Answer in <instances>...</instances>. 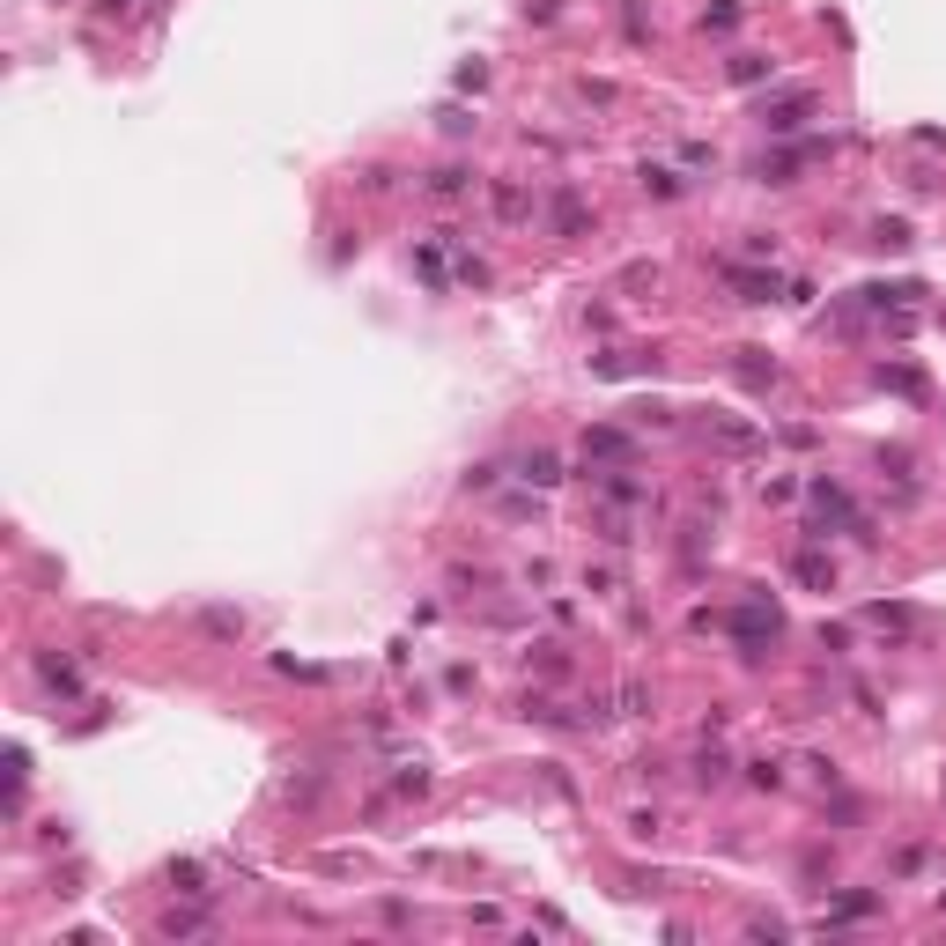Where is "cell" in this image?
I'll return each mask as SVG.
<instances>
[{
  "label": "cell",
  "instance_id": "obj_1",
  "mask_svg": "<svg viewBox=\"0 0 946 946\" xmlns=\"http://www.w3.org/2000/svg\"><path fill=\"white\" fill-rule=\"evenodd\" d=\"M732 636H740L747 658H754V651H769V643L784 636V614L769 607V599H740V614H732Z\"/></svg>",
  "mask_w": 946,
  "mask_h": 946
},
{
  "label": "cell",
  "instance_id": "obj_2",
  "mask_svg": "<svg viewBox=\"0 0 946 946\" xmlns=\"http://www.w3.org/2000/svg\"><path fill=\"white\" fill-rule=\"evenodd\" d=\"M813 510H821V540H828V525H850V533H858V540H873V518H858V510H850V496H843V488L813 481Z\"/></svg>",
  "mask_w": 946,
  "mask_h": 946
},
{
  "label": "cell",
  "instance_id": "obj_3",
  "mask_svg": "<svg viewBox=\"0 0 946 946\" xmlns=\"http://www.w3.org/2000/svg\"><path fill=\"white\" fill-rule=\"evenodd\" d=\"M813 104H821V97H813V89H791V97L762 104V126H769V134H799V126L813 119Z\"/></svg>",
  "mask_w": 946,
  "mask_h": 946
},
{
  "label": "cell",
  "instance_id": "obj_4",
  "mask_svg": "<svg viewBox=\"0 0 946 946\" xmlns=\"http://www.w3.org/2000/svg\"><path fill=\"white\" fill-rule=\"evenodd\" d=\"M725 281L740 289V304H769V296H777V274H769V267H740V259H725Z\"/></svg>",
  "mask_w": 946,
  "mask_h": 946
},
{
  "label": "cell",
  "instance_id": "obj_5",
  "mask_svg": "<svg viewBox=\"0 0 946 946\" xmlns=\"http://www.w3.org/2000/svg\"><path fill=\"white\" fill-rule=\"evenodd\" d=\"M791 577H799L806 592H836V562H828L821 547H799V555H791Z\"/></svg>",
  "mask_w": 946,
  "mask_h": 946
},
{
  "label": "cell",
  "instance_id": "obj_6",
  "mask_svg": "<svg viewBox=\"0 0 946 946\" xmlns=\"http://www.w3.org/2000/svg\"><path fill=\"white\" fill-rule=\"evenodd\" d=\"M584 459L592 466H621L629 459V429H584Z\"/></svg>",
  "mask_w": 946,
  "mask_h": 946
},
{
  "label": "cell",
  "instance_id": "obj_7",
  "mask_svg": "<svg viewBox=\"0 0 946 946\" xmlns=\"http://www.w3.org/2000/svg\"><path fill=\"white\" fill-rule=\"evenodd\" d=\"M518 481H525V488H555V481H562V459H555V451H525V459H518Z\"/></svg>",
  "mask_w": 946,
  "mask_h": 946
},
{
  "label": "cell",
  "instance_id": "obj_8",
  "mask_svg": "<svg viewBox=\"0 0 946 946\" xmlns=\"http://www.w3.org/2000/svg\"><path fill=\"white\" fill-rule=\"evenodd\" d=\"M710 437L725 444V451H762V429H754V422H725V414L710 422Z\"/></svg>",
  "mask_w": 946,
  "mask_h": 946
},
{
  "label": "cell",
  "instance_id": "obj_9",
  "mask_svg": "<svg viewBox=\"0 0 946 946\" xmlns=\"http://www.w3.org/2000/svg\"><path fill=\"white\" fill-rule=\"evenodd\" d=\"M422 185H429V200H459V193H466V185H473V178H466V170H459V163H444V170H429V178H422Z\"/></svg>",
  "mask_w": 946,
  "mask_h": 946
},
{
  "label": "cell",
  "instance_id": "obj_10",
  "mask_svg": "<svg viewBox=\"0 0 946 946\" xmlns=\"http://www.w3.org/2000/svg\"><path fill=\"white\" fill-rule=\"evenodd\" d=\"M547 215H555L562 237H584V200H577V193H555V207H547Z\"/></svg>",
  "mask_w": 946,
  "mask_h": 946
},
{
  "label": "cell",
  "instance_id": "obj_11",
  "mask_svg": "<svg viewBox=\"0 0 946 946\" xmlns=\"http://www.w3.org/2000/svg\"><path fill=\"white\" fill-rule=\"evenodd\" d=\"M865 621H873V629H887V636H910V629H917L910 607H865Z\"/></svg>",
  "mask_w": 946,
  "mask_h": 946
},
{
  "label": "cell",
  "instance_id": "obj_12",
  "mask_svg": "<svg viewBox=\"0 0 946 946\" xmlns=\"http://www.w3.org/2000/svg\"><path fill=\"white\" fill-rule=\"evenodd\" d=\"M207 924H215L207 910H170L163 917V939H193V932H207Z\"/></svg>",
  "mask_w": 946,
  "mask_h": 946
},
{
  "label": "cell",
  "instance_id": "obj_13",
  "mask_svg": "<svg viewBox=\"0 0 946 946\" xmlns=\"http://www.w3.org/2000/svg\"><path fill=\"white\" fill-rule=\"evenodd\" d=\"M725 74H732V82L747 89V82H762V74H777V60H762V52H740V60H732Z\"/></svg>",
  "mask_w": 946,
  "mask_h": 946
},
{
  "label": "cell",
  "instance_id": "obj_14",
  "mask_svg": "<svg viewBox=\"0 0 946 946\" xmlns=\"http://www.w3.org/2000/svg\"><path fill=\"white\" fill-rule=\"evenodd\" d=\"M747 377V385H777V363H762V348H740V363H732Z\"/></svg>",
  "mask_w": 946,
  "mask_h": 946
},
{
  "label": "cell",
  "instance_id": "obj_15",
  "mask_svg": "<svg viewBox=\"0 0 946 946\" xmlns=\"http://www.w3.org/2000/svg\"><path fill=\"white\" fill-rule=\"evenodd\" d=\"M725 747H703V754H695V784H725Z\"/></svg>",
  "mask_w": 946,
  "mask_h": 946
},
{
  "label": "cell",
  "instance_id": "obj_16",
  "mask_svg": "<svg viewBox=\"0 0 946 946\" xmlns=\"http://www.w3.org/2000/svg\"><path fill=\"white\" fill-rule=\"evenodd\" d=\"M873 244L880 252H910V222H873Z\"/></svg>",
  "mask_w": 946,
  "mask_h": 946
},
{
  "label": "cell",
  "instance_id": "obj_17",
  "mask_svg": "<svg viewBox=\"0 0 946 946\" xmlns=\"http://www.w3.org/2000/svg\"><path fill=\"white\" fill-rule=\"evenodd\" d=\"M37 673H45V688H60V695H74V688H82V673H74V666H60V658H45Z\"/></svg>",
  "mask_w": 946,
  "mask_h": 946
},
{
  "label": "cell",
  "instance_id": "obj_18",
  "mask_svg": "<svg viewBox=\"0 0 946 946\" xmlns=\"http://www.w3.org/2000/svg\"><path fill=\"white\" fill-rule=\"evenodd\" d=\"M740 23V0H717V8H703V30H732Z\"/></svg>",
  "mask_w": 946,
  "mask_h": 946
},
{
  "label": "cell",
  "instance_id": "obj_19",
  "mask_svg": "<svg viewBox=\"0 0 946 946\" xmlns=\"http://www.w3.org/2000/svg\"><path fill=\"white\" fill-rule=\"evenodd\" d=\"M533 666L540 673H570V658H562V643H533Z\"/></svg>",
  "mask_w": 946,
  "mask_h": 946
},
{
  "label": "cell",
  "instance_id": "obj_20",
  "mask_svg": "<svg viewBox=\"0 0 946 946\" xmlns=\"http://www.w3.org/2000/svg\"><path fill=\"white\" fill-rule=\"evenodd\" d=\"M643 193H658V200H673V193H680V178H673V170H643Z\"/></svg>",
  "mask_w": 946,
  "mask_h": 946
},
{
  "label": "cell",
  "instance_id": "obj_21",
  "mask_svg": "<svg viewBox=\"0 0 946 946\" xmlns=\"http://www.w3.org/2000/svg\"><path fill=\"white\" fill-rule=\"evenodd\" d=\"M200 629H207V636H237V629H244V621H237V614H222V607H215V614H200Z\"/></svg>",
  "mask_w": 946,
  "mask_h": 946
},
{
  "label": "cell",
  "instance_id": "obj_22",
  "mask_svg": "<svg viewBox=\"0 0 946 946\" xmlns=\"http://www.w3.org/2000/svg\"><path fill=\"white\" fill-rule=\"evenodd\" d=\"M873 910H880V895H843L836 902V917H873Z\"/></svg>",
  "mask_w": 946,
  "mask_h": 946
}]
</instances>
